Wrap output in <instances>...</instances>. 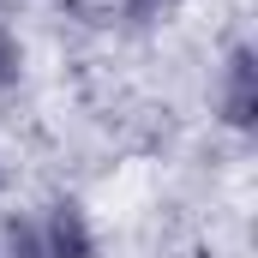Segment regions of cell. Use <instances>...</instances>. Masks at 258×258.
I'll return each instance as SVG.
<instances>
[{
  "mask_svg": "<svg viewBox=\"0 0 258 258\" xmlns=\"http://www.w3.org/2000/svg\"><path fill=\"white\" fill-rule=\"evenodd\" d=\"M228 66H234V72H228V120L246 126V120H252V54L240 48Z\"/></svg>",
  "mask_w": 258,
  "mask_h": 258,
  "instance_id": "cell-1",
  "label": "cell"
},
{
  "mask_svg": "<svg viewBox=\"0 0 258 258\" xmlns=\"http://www.w3.org/2000/svg\"><path fill=\"white\" fill-rule=\"evenodd\" d=\"M12 78H18V42H12V36L0 30V90H6Z\"/></svg>",
  "mask_w": 258,
  "mask_h": 258,
  "instance_id": "cell-2",
  "label": "cell"
}]
</instances>
